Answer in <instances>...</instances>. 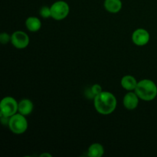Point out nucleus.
Instances as JSON below:
<instances>
[{
  "label": "nucleus",
  "mask_w": 157,
  "mask_h": 157,
  "mask_svg": "<svg viewBox=\"0 0 157 157\" xmlns=\"http://www.w3.org/2000/svg\"><path fill=\"white\" fill-rule=\"evenodd\" d=\"M95 110L102 115H109L117 108V101L114 95L109 91H103L94 99Z\"/></svg>",
  "instance_id": "obj_1"
},
{
  "label": "nucleus",
  "mask_w": 157,
  "mask_h": 157,
  "mask_svg": "<svg viewBox=\"0 0 157 157\" xmlns=\"http://www.w3.org/2000/svg\"><path fill=\"white\" fill-rule=\"evenodd\" d=\"M135 92L143 101H153L157 96V86L154 81L150 79L141 80L137 83Z\"/></svg>",
  "instance_id": "obj_2"
},
{
  "label": "nucleus",
  "mask_w": 157,
  "mask_h": 157,
  "mask_svg": "<svg viewBox=\"0 0 157 157\" xmlns=\"http://www.w3.org/2000/svg\"><path fill=\"white\" fill-rule=\"evenodd\" d=\"M9 127L11 131L17 135L23 134L28 129V121L25 116L16 113L9 118Z\"/></svg>",
  "instance_id": "obj_3"
},
{
  "label": "nucleus",
  "mask_w": 157,
  "mask_h": 157,
  "mask_svg": "<svg viewBox=\"0 0 157 157\" xmlns=\"http://www.w3.org/2000/svg\"><path fill=\"white\" fill-rule=\"evenodd\" d=\"M50 8L52 12V18L57 21L66 18L70 12L69 5L66 2L61 0L54 2Z\"/></svg>",
  "instance_id": "obj_4"
},
{
  "label": "nucleus",
  "mask_w": 157,
  "mask_h": 157,
  "mask_svg": "<svg viewBox=\"0 0 157 157\" xmlns=\"http://www.w3.org/2000/svg\"><path fill=\"white\" fill-rule=\"evenodd\" d=\"M18 112V103L12 97H6L0 103V114L11 117Z\"/></svg>",
  "instance_id": "obj_5"
},
{
  "label": "nucleus",
  "mask_w": 157,
  "mask_h": 157,
  "mask_svg": "<svg viewBox=\"0 0 157 157\" xmlns=\"http://www.w3.org/2000/svg\"><path fill=\"white\" fill-rule=\"evenodd\" d=\"M29 37L22 31H16L11 35V43L17 49H24L29 44Z\"/></svg>",
  "instance_id": "obj_6"
},
{
  "label": "nucleus",
  "mask_w": 157,
  "mask_h": 157,
  "mask_svg": "<svg viewBox=\"0 0 157 157\" xmlns=\"http://www.w3.org/2000/svg\"><path fill=\"white\" fill-rule=\"evenodd\" d=\"M150 33L144 29H137L132 34V41L137 46L146 45L150 41Z\"/></svg>",
  "instance_id": "obj_7"
},
{
  "label": "nucleus",
  "mask_w": 157,
  "mask_h": 157,
  "mask_svg": "<svg viewBox=\"0 0 157 157\" xmlns=\"http://www.w3.org/2000/svg\"><path fill=\"white\" fill-rule=\"evenodd\" d=\"M139 99L140 98L137 96L136 92L129 91L124 96L123 103L127 110H133L137 107L139 104Z\"/></svg>",
  "instance_id": "obj_8"
},
{
  "label": "nucleus",
  "mask_w": 157,
  "mask_h": 157,
  "mask_svg": "<svg viewBox=\"0 0 157 157\" xmlns=\"http://www.w3.org/2000/svg\"><path fill=\"white\" fill-rule=\"evenodd\" d=\"M138 81L136 78L132 75H125L122 78L121 81V84L127 91H133L136 89Z\"/></svg>",
  "instance_id": "obj_9"
},
{
  "label": "nucleus",
  "mask_w": 157,
  "mask_h": 157,
  "mask_svg": "<svg viewBox=\"0 0 157 157\" xmlns=\"http://www.w3.org/2000/svg\"><path fill=\"white\" fill-rule=\"evenodd\" d=\"M34 104L32 101L29 99H22L18 103V113L24 116L31 114L33 111Z\"/></svg>",
  "instance_id": "obj_10"
},
{
  "label": "nucleus",
  "mask_w": 157,
  "mask_h": 157,
  "mask_svg": "<svg viewBox=\"0 0 157 157\" xmlns=\"http://www.w3.org/2000/svg\"><path fill=\"white\" fill-rule=\"evenodd\" d=\"M104 6L110 13H117L121 10L123 3L121 0H104Z\"/></svg>",
  "instance_id": "obj_11"
},
{
  "label": "nucleus",
  "mask_w": 157,
  "mask_h": 157,
  "mask_svg": "<svg viewBox=\"0 0 157 157\" xmlns=\"http://www.w3.org/2000/svg\"><path fill=\"white\" fill-rule=\"evenodd\" d=\"M25 26L29 31L32 32H36L41 28V22L37 17L30 16L26 19Z\"/></svg>",
  "instance_id": "obj_12"
},
{
  "label": "nucleus",
  "mask_w": 157,
  "mask_h": 157,
  "mask_svg": "<svg viewBox=\"0 0 157 157\" xmlns=\"http://www.w3.org/2000/svg\"><path fill=\"white\" fill-rule=\"evenodd\" d=\"M104 154V147L98 143L91 144L87 150V156L89 157H101Z\"/></svg>",
  "instance_id": "obj_13"
},
{
  "label": "nucleus",
  "mask_w": 157,
  "mask_h": 157,
  "mask_svg": "<svg viewBox=\"0 0 157 157\" xmlns=\"http://www.w3.org/2000/svg\"><path fill=\"white\" fill-rule=\"evenodd\" d=\"M39 14L42 18H52V12H51V8L48 6H43L41 8L39 11Z\"/></svg>",
  "instance_id": "obj_14"
},
{
  "label": "nucleus",
  "mask_w": 157,
  "mask_h": 157,
  "mask_svg": "<svg viewBox=\"0 0 157 157\" xmlns=\"http://www.w3.org/2000/svg\"><path fill=\"white\" fill-rule=\"evenodd\" d=\"M11 41V36L6 32H2L0 34V42L3 44H8Z\"/></svg>",
  "instance_id": "obj_15"
},
{
  "label": "nucleus",
  "mask_w": 157,
  "mask_h": 157,
  "mask_svg": "<svg viewBox=\"0 0 157 157\" xmlns=\"http://www.w3.org/2000/svg\"><path fill=\"white\" fill-rule=\"evenodd\" d=\"M90 89H91L92 92H93V94H94L95 97L103 92L102 87H101V86L98 84H94L93 86H91V87H90Z\"/></svg>",
  "instance_id": "obj_16"
},
{
  "label": "nucleus",
  "mask_w": 157,
  "mask_h": 157,
  "mask_svg": "<svg viewBox=\"0 0 157 157\" xmlns=\"http://www.w3.org/2000/svg\"><path fill=\"white\" fill-rule=\"evenodd\" d=\"M85 96L86 98H87L88 99H94L95 96L93 94V92H92L90 87V88H87V90H85Z\"/></svg>",
  "instance_id": "obj_17"
},
{
  "label": "nucleus",
  "mask_w": 157,
  "mask_h": 157,
  "mask_svg": "<svg viewBox=\"0 0 157 157\" xmlns=\"http://www.w3.org/2000/svg\"><path fill=\"white\" fill-rule=\"evenodd\" d=\"M0 117H1V123L3 125H9V117H6L4 115L0 114Z\"/></svg>",
  "instance_id": "obj_18"
},
{
  "label": "nucleus",
  "mask_w": 157,
  "mask_h": 157,
  "mask_svg": "<svg viewBox=\"0 0 157 157\" xmlns=\"http://www.w3.org/2000/svg\"><path fill=\"white\" fill-rule=\"evenodd\" d=\"M52 156V155H51V154H49V153H42V154H41V156Z\"/></svg>",
  "instance_id": "obj_19"
}]
</instances>
